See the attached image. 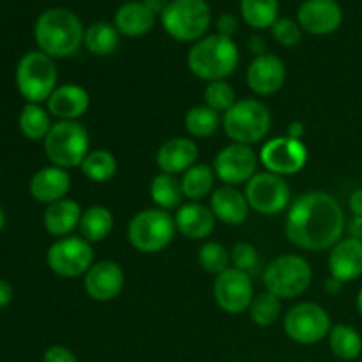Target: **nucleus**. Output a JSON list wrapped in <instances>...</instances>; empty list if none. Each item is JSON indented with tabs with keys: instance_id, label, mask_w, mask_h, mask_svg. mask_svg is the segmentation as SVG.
<instances>
[{
	"instance_id": "9",
	"label": "nucleus",
	"mask_w": 362,
	"mask_h": 362,
	"mask_svg": "<svg viewBox=\"0 0 362 362\" xmlns=\"http://www.w3.org/2000/svg\"><path fill=\"white\" fill-rule=\"evenodd\" d=\"M175 218L163 209H145L127 225V239L141 253L163 251L175 235Z\"/></svg>"
},
{
	"instance_id": "25",
	"label": "nucleus",
	"mask_w": 362,
	"mask_h": 362,
	"mask_svg": "<svg viewBox=\"0 0 362 362\" xmlns=\"http://www.w3.org/2000/svg\"><path fill=\"white\" fill-rule=\"evenodd\" d=\"M154 21L156 14L141 0L124 2L115 11V18H113V25L119 30V34L126 35V37H140V35H145L154 27Z\"/></svg>"
},
{
	"instance_id": "52",
	"label": "nucleus",
	"mask_w": 362,
	"mask_h": 362,
	"mask_svg": "<svg viewBox=\"0 0 362 362\" xmlns=\"http://www.w3.org/2000/svg\"><path fill=\"white\" fill-rule=\"evenodd\" d=\"M359 362H362V361H359Z\"/></svg>"
},
{
	"instance_id": "11",
	"label": "nucleus",
	"mask_w": 362,
	"mask_h": 362,
	"mask_svg": "<svg viewBox=\"0 0 362 362\" xmlns=\"http://www.w3.org/2000/svg\"><path fill=\"white\" fill-rule=\"evenodd\" d=\"M46 262L60 278H78L94 265V251L83 237H62L49 246Z\"/></svg>"
},
{
	"instance_id": "1",
	"label": "nucleus",
	"mask_w": 362,
	"mask_h": 362,
	"mask_svg": "<svg viewBox=\"0 0 362 362\" xmlns=\"http://www.w3.org/2000/svg\"><path fill=\"white\" fill-rule=\"evenodd\" d=\"M345 212L332 194L304 193L290 205L285 233L293 246L308 251L332 250L345 232Z\"/></svg>"
},
{
	"instance_id": "47",
	"label": "nucleus",
	"mask_w": 362,
	"mask_h": 362,
	"mask_svg": "<svg viewBox=\"0 0 362 362\" xmlns=\"http://www.w3.org/2000/svg\"><path fill=\"white\" fill-rule=\"evenodd\" d=\"M286 136L293 138V140H303L304 136V126L300 122H292L286 129Z\"/></svg>"
},
{
	"instance_id": "46",
	"label": "nucleus",
	"mask_w": 362,
	"mask_h": 362,
	"mask_svg": "<svg viewBox=\"0 0 362 362\" xmlns=\"http://www.w3.org/2000/svg\"><path fill=\"white\" fill-rule=\"evenodd\" d=\"M349 232L352 239L362 240V218L361 216H354L352 221L349 223Z\"/></svg>"
},
{
	"instance_id": "45",
	"label": "nucleus",
	"mask_w": 362,
	"mask_h": 362,
	"mask_svg": "<svg viewBox=\"0 0 362 362\" xmlns=\"http://www.w3.org/2000/svg\"><path fill=\"white\" fill-rule=\"evenodd\" d=\"M141 2H144L154 14H163L172 0H141Z\"/></svg>"
},
{
	"instance_id": "8",
	"label": "nucleus",
	"mask_w": 362,
	"mask_h": 362,
	"mask_svg": "<svg viewBox=\"0 0 362 362\" xmlns=\"http://www.w3.org/2000/svg\"><path fill=\"white\" fill-rule=\"evenodd\" d=\"M313 281L311 265L299 255H281L267 265L264 285L278 299H293L306 292Z\"/></svg>"
},
{
	"instance_id": "4",
	"label": "nucleus",
	"mask_w": 362,
	"mask_h": 362,
	"mask_svg": "<svg viewBox=\"0 0 362 362\" xmlns=\"http://www.w3.org/2000/svg\"><path fill=\"white\" fill-rule=\"evenodd\" d=\"M225 133L233 144H258L271 129V112L258 99H239L223 117Z\"/></svg>"
},
{
	"instance_id": "18",
	"label": "nucleus",
	"mask_w": 362,
	"mask_h": 362,
	"mask_svg": "<svg viewBox=\"0 0 362 362\" xmlns=\"http://www.w3.org/2000/svg\"><path fill=\"white\" fill-rule=\"evenodd\" d=\"M285 64L279 57L272 55V53L255 57L246 73L247 87L258 95L276 94L285 83Z\"/></svg>"
},
{
	"instance_id": "48",
	"label": "nucleus",
	"mask_w": 362,
	"mask_h": 362,
	"mask_svg": "<svg viewBox=\"0 0 362 362\" xmlns=\"http://www.w3.org/2000/svg\"><path fill=\"white\" fill-rule=\"evenodd\" d=\"M341 286H343V283L338 281V279H334V278H329L327 281H325V290H327L329 293H338L339 290H341Z\"/></svg>"
},
{
	"instance_id": "26",
	"label": "nucleus",
	"mask_w": 362,
	"mask_h": 362,
	"mask_svg": "<svg viewBox=\"0 0 362 362\" xmlns=\"http://www.w3.org/2000/svg\"><path fill=\"white\" fill-rule=\"evenodd\" d=\"M83 211L78 205V202L71 198H62L55 204L48 205L45 211L42 221H45L46 232L53 237H67L74 228L80 226Z\"/></svg>"
},
{
	"instance_id": "44",
	"label": "nucleus",
	"mask_w": 362,
	"mask_h": 362,
	"mask_svg": "<svg viewBox=\"0 0 362 362\" xmlns=\"http://www.w3.org/2000/svg\"><path fill=\"white\" fill-rule=\"evenodd\" d=\"M349 207L354 216H361L362 218V187L361 189H356L352 194H350Z\"/></svg>"
},
{
	"instance_id": "40",
	"label": "nucleus",
	"mask_w": 362,
	"mask_h": 362,
	"mask_svg": "<svg viewBox=\"0 0 362 362\" xmlns=\"http://www.w3.org/2000/svg\"><path fill=\"white\" fill-rule=\"evenodd\" d=\"M230 262H232L235 269L250 274L251 271H255V269L258 267L260 258H258V251L255 250L251 244L239 243L233 246L232 251H230Z\"/></svg>"
},
{
	"instance_id": "16",
	"label": "nucleus",
	"mask_w": 362,
	"mask_h": 362,
	"mask_svg": "<svg viewBox=\"0 0 362 362\" xmlns=\"http://www.w3.org/2000/svg\"><path fill=\"white\" fill-rule=\"evenodd\" d=\"M297 23L313 35H329L343 23V9L336 0H304L297 11Z\"/></svg>"
},
{
	"instance_id": "34",
	"label": "nucleus",
	"mask_w": 362,
	"mask_h": 362,
	"mask_svg": "<svg viewBox=\"0 0 362 362\" xmlns=\"http://www.w3.org/2000/svg\"><path fill=\"white\" fill-rule=\"evenodd\" d=\"M80 170L92 182H106L115 175L117 159L112 152L98 148V151L88 152L87 158L81 163Z\"/></svg>"
},
{
	"instance_id": "39",
	"label": "nucleus",
	"mask_w": 362,
	"mask_h": 362,
	"mask_svg": "<svg viewBox=\"0 0 362 362\" xmlns=\"http://www.w3.org/2000/svg\"><path fill=\"white\" fill-rule=\"evenodd\" d=\"M271 28L276 41L281 46H286V48L299 45L300 39H303V28L290 18H279Z\"/></svg>"
},
{
	"instance_id": "28",
	"label": "nucleus",
	"mask_w": 362,
	"mask_h": 362,
	"mask_svg": "<svg viewBox=\"0 0 362 362\" xmlns=\"http://www.w3.org/2000/svg\"><path fill=\"white\" fill-rule=\"evenodd\" d=\"M78 228L87 243H101L110 235L113 228L112 212L103 205H92L87 211H83Z\"/></svg>"
},
{
	"instance_id": "23",
	"label": "nucleus",
	"mask_w": 362,
	"mask_h": 362,
	"mask_svg": "<svg viewBox=\"0 0 362 362\" xmlns=\"http://www.w3.org/2000/svg\"><path fill=\"white\" fill-rule=\"evenodd\" d=\"M250 204L246 194L233 186H223L211 197V211L216 219L230 226L243 225L250 216Z\"/></svg>"
},
{
	"instance_id": "50",
	"label": "nucleus",
	"mask_w": 362,
	"mask_h": 362,
	"mask_svg": "<svg viewBox=\"0 0 362 362\" xmlns=\"http://www.w3.org/2000/svg\"><path fill=\"white\" fill-rule=\"evenodd\" d=\"M357 311H359V315L362 317V286H361L359 293H357Z\"/></svg>"
},
{
	"instance_id": "17",
	"label": "nucleus",
	"mask_w": 362,
	"mask_h": 362,
	"mask_svg": "<svg viewBox=\"0 0 362 362\" xmlns=\"http://www.w3.org/2000/svg\"><path fill=\"white\" fill-rule=\"evenodd\" d=\"M85 292L98 303L113 300L124 288V271L112 260H103L92 265L85 274Z\"/></svg>"
},
{
	"instance_id": "29",
	"label": "nucleus",
	"mask_w": 362,
	"mask_h": 362,
	"mask_svg": "<svg viewBox=\"0 0 362 362\" xmlns=\"http://www.w3.org/2000/svg\"><path fill=\"white\" fill-rule=\"evenodd\" d=\"M331 352L341 361H356L362 354V336L354 327L338 324L329 332Z\"/></svg>"
},
{
	"instance_id": "33",
	"label": "nucleus",
	"mask_w": 362,
	"mask_h": 362,
	"mask_svg": "<svg viewBox=\"0 0 362 362\" xmlns=\"http://www.w3.org/2000/svg\"><path fill=\"white\" fill-rule=\"evenodd\" d=\"M182 193L189 200H204L214 187V168L209 165H194L182 177Z\"/></svg>"
},
{
	"instance_id": "19",
	"label": "nucleus",
	"mask_w": 362,
	"mask_h": 362,
	"mask_svg": "<svg viewBox=\"0 0 362 362\" xmlns=\"http://www.w3.org/2000/svg\"><path fill=\"white\" fill-rule=\"evenodd\" d=\"M329 271L331 278L343 285L362 276V240L341 239L329 255Z\"/></svg>"
},
{
	"instance_id": "36",
	"label": "nucleus",
	"mask_w": 362,
	"mask_h": 362,
	"mask_svg": "<svg viewBox=\"0 0 362 362\" xmlns=\"http://www.w3.org/2000/svg\"><path fill=\"white\" fill-rule=\"evenodd\" d=\"M250 317L258 327H269L274 324L281 315V299L272 296L271 292H264L253 299L250 306Z\"/></svg>"
},
{
	"instance_id": "13",
	"label": "nucleus",
	"mask_w": 362,
	"mask_h": 362,
	"mask_svg": "<svg viewBox=\"0 0 362 362\" xmlns=\"http://www.w3.org/2000/svg\"><path fill=\"white\" fill-rule=\"evenodd\" d=\"M214 299L225 313L239 315L250 310L255 299L250 274L235 267H228L216 276Z\"/></svg>"
},
{
	"instance_id": "41",
	"label": "nucleus",
	"mask_w": 362,
	"mask_h": 362,
	"mask_svg": "<svg viewBox=\"0 0 362 362\" xmlns=\"http://www.w3.org/2000/svg\"><path fill=\"white\" fill-rule=\"evenodd\" d=\"M42 362H78V359L69 349L55 345L46 350L45 356H42Z\"/></svg>"
},
{
	"instance_id": "35",
	"label": "nucleus",
	"mask_w": 362,
	"mask_h": 362,
	"mask_svg": "<svg viewBox=\"0 0 362 362\" xmlns=\"http://www.w3.org/2000/svg\"><path fill=\"white\" fill-rule=\"evenodd\" d=\"M184 122H186V129L189 131V134L197 138H207L218 131L221 119L216 110L209 108L207 105H198L186 113Z\"/></svg>"
},
{
	"instance_id": "51",
	"label": "nucleus",
	"mask_w": 362,
	"mask_h": 362,
	"mask_svg": "<svg viewBox=\"0 0 362 362\" xmlns=\"http://www.w3.org/2000/svg\"><path fill=\"white\" fill-rule=\"evenodd\" d=\"M4 225H6V214H4L2 207H0V232H2Z\"/></svg>"
},
{
	"instance_id": "38",
	"label": "nucleus",
	"mask_w": 362,
	"mask_h": 362,
	"mask_svg": "<svg viewBox=\"0 0 362 362\" xmlns=\"http://www.w3.org/2000/svg\"><path fill=\"white\" fill-rule=\"evenodd\" d=\"M204 101L209 108L216 110L218 113L228 112L237 103L235 90L225 80L211 81V83H207V87L204 90Z\"/></svg>"
},
{
	"instance_id": "42",
	"label": "nucleus",
	"mask_w": 362,
	"mask_h": 362,
	"mask_svg": "<svg viewBox=\"0 0 362 362\" xmlns=\"http://www.w3.org/2000/svg\"><path fill=\"white\" fill-rule=\"evenodd\" d=\"M216 27H218V34L226 35V37H232V35L237 32L239 21H237V18L233 16V14L226 13L218 18V25H216Z\"/></svg>"
},
{
	"instance_id": "12",
	"label": "nucleus",
	"mask_w": 362,
	"mask_h": 362,
	"mask_svg": "<svg viewBox=\"0 0 362 362\" xmlns=\"http://www.w3.org/2000/svg\"><path fill=\"white\" fill-rule=\"evenodd\" d=\"M246 198L255 212L264 216H276L285 211L290 204V186L285 177L276 173H257L246 184Z\"/></svg>"
},
{
	"instance_id": "20",
	"label": "nucleus",
	"mask_w": 362,
	"mask_h": 362,
	"mask_svg": "<svg viewBox=\"0 0 362 362\" xmlns=\"http://www.w3.org/2000/svg\"><path fill=\"white\" fill-rule=\"evenodd\" d=\"M28 189L34 200L52 205L66 198V194L69 193L71 177L67 170L59 168V166H46L34 173Z\"/></svg>"
},
{
	"instance_id": "10",
	"label": "nucleus",
	"mask_w": 362,
	"mask_h": 362,
	"mask_svg": "<svg viewBox=\"0 0 362 362\" xmlns=\"http://www.w3.org/2000/svg\"><path fill=\"white\" fill-rule=\"evenodd\" d=\"M331 317L315 303H299L285 315V332L299 345H315L331 332Z\"/></svg>"
},
{
	"instance_id": "15",
	"label": "nucleus",
	"mask_w": 362,
	"mask_h": 362,
	"mask_svg": "<svg viewBox=\"0 0 362 362\" xmlns=\"http://www.w3.org/2000/svg\"><path fill=\"white\" fill-rule=\"evenodd\" d=\"M260 161L267 172L281 177L293 175L306 165L308 148L300 140L288 136L272 138L262 147Z\"/></svg>"
},
{
	"instance_id": "30",
	"label": "nucleus",
	"mask_w": 362,
	"mask_h": 362,
	"mask_svg": "<svg viewBox=\"0 0 362 362\" xmlns=\"http://www.w3.org/2000/svg\"><path fill=\"white\" fill-rule=\"evenodd\" d=\"M279 0H240V16L250 27L267 28L279 20Z\"/></svg>"
},
{
	"instance_id": "32",
	"label": "nucleus",
	"mask_w": 362,
	"mask_h": 362,
	"mask_svg": "<svg viewBox=\"0 0 362 362\" xmlns=\"http://www.w3.org/2000/svg\"><path fill=\"white\" fill-rule=\"evenodd\" d=\"M18 124H20V131L23 133V136L32 141H45L53 126L52 120H49V113L42 106L34 105V103L25 105Z\"/></svg>"
},
{
	"instance_id": "7",
	"label": "nucleus",
	"mask_w": 362,
	"mask_h": 362,
	"mask_svg": "<svg viewBox=\"0 0 362 362\" xmlns=\"http://www.w3.org/2000/svg\"><path fill=\"white\" fill-rule=\"evenodd\" d=\"M46 158L59 168L81 166L88 154V133L76 120H60L53 124L45 138Z\"/></svg>"
},
{
	"instance_id": "43",
	"label": "nucleus",
	"mask_w": 362,
	"mask_h": 362,
	"mask_svg": "<svg viewBox=\"0 0 362 362\" xmlns=\"http://www.w3.org/2000/svg\"><path fill=\"white\" fill-rule=\"evenodd\" d=\"M11 300H13V286L6 279H0V310L9 306Z\"/></svg>"
},
{
	"instance_id": "49",
	"label": "nucleus",
	"mask_w": 362,
	"mask_h": 362,
	"mask_svg": "<svg viewBox=\"0 0 362 362\" xmlns=\"http://www.w3.org/2000/svg\"><path fill=\"white\" fill-rule=\"evenodd\" d=\"M250 48L253 49L255 53H257V57L258 55H264V41H262L260 37H251L250 39Z\"/></svg>"
},
{
	"instance_id": "22",
	"label": "nucleus",
	"mask_w": 362,
	"mask_h": 362,
	"mask_svg": "<svg viewBox=\"0 0 362 362\" xmlns=\"http://www.w3.org/2000/svg\"><path fill=\"white\" fill-rule=\"evenodd\" d=\"M198 158V147L189 138H172L159 147L156 163L163 173L177 175L194 166Z\"/></svg>"
},
{
	"instance_id": "37",
	"label": "nucleus",
	"mask_w": 362,
	"mask_h": 362,
	"mask_svg": "<svg viewBox=\"0 0 362 362\" xmlns=\"http://www.w3.org/2000/svg\"><path fill=\"white\" fill-rule=\"evenodd\" d=\"M198 264L205 272L218 276L228 269L230 253L223 244L211 240V243H205L198 251Z\"/></svg>"
},
{
	"instance_id": "5",
	"label": "nucleus",
	"mask_w": 362,
	"mask_h": 362,
	"mask_svg": "<svg viewBox=\"0 0 362 362\" xmlns=\"http://www.w3.org/2000/svg\"><path fill=\"white\" fill-rule=\"evenodd\" d=\"M212 13L207 0H172L161 14L163 28L180 42H197L211 27Z\"/></svg>"
},
{
	"instance_id": "27",
	"label": "nucleus",
	"mask_w": 362,
	"mask_h": 362,
	"mask_svg": "<svg viewBox=\"0 0 362 362\" xmlns=\"http://www.w3.org/2000/svg\"><path fill=\"white\" fill-rule=\"evenodd\" d=\"M120 34L115 25L108 21H95L90 27L85 28L83 45L92 55L108 57L119 48Z\"/></svg>"
},
{
	"instance_id": "24",
	"label": "nucleus",
	"mask_w": 362,
	"mask_h": 362,
	"mask_svg": "<svg viewBox=\"0 0 362 362\" xmlns=\"http://www.w3.org/2000/svg\"><path fill=\"white\" fill-rule=\"evenodd\" d=\"M175 226L187 239H207L214 232L216 218L211 209L197 204V202H191V204H184L177 209Z\"/></svg>"
},
{
	"instance_id": "6",
	"label": "nucleus",
	"mask_w": 362,
	"mask_h": 362,
	"mask_svg": "<svg viewBox=\"0 0 362 362\" xmlns=\"http://www.w3.org/2000/svg\"><path fill=\"white\" fill-rule=\"evenodd\" d=\"M16 87L20 94L28 103L39 105L42 101H48L49 95L57 88V66L49 55L42 52H28L20 59L16 66Z\"/></svg>"
},
{
	"instance_id": "3",
	"label": "nucleus",
	"mask_w": 362,
	"mask_h": 362,
	"mask_svg": "<svg viewBox=\"0 0 362 362\" xmlns=\"http://www.w3.org/2000/svg\"><path fill=\"white\" fill-rule=\"evenodd\" d=\"M239 66V48L232 37L211 34L191 46L187 53V67L197 78L205 81H219L233 74Z\"/></svg>"
},
{
	"instance_id": "21",
	"label": "nucleus",
	"mask_w": 362,
	"mask_h": 362,
	"mask_svg": "<svg viewBox=\"0 0 362 362\" xmlns=\"http://www.w3.org/2000/svg\"><path fill=\"white\" fill-rule=\"evenodd\" d=\"M90 106V95L83 87L74 83L60 85L48 99V112L60 120H76Z\"/></svg>"
},
{
	"instance_id": "2",
	"label": "nucleus",
	"mask_w": 362,
	"mask_h": 362,
	"mask_svg": "<svg viewBox=\"0 0 362 362\" xmlns=\"http://www.w3.org/2000/svg\"><path fill=\"white\" fill-rule=\"evenodd\" d=\"M34 37L39 52L52 59H64L74 55L83 45L85 30L81 20L66 7L46 9L37 18L34 27Z\"/></svg>"
},
{
	"instance_id": "14",
	"label": "nucleus",
	"mask_w": 362,
	"mask_h": 362,
	"mask_svg": "<svg viewBox=\"0 0 362 362\" xmlns=\"http://www.w3.org/2000/svg\"><path fill=\"white\" fill-rule=\"evenodd\" d=\"M258 158L253 148L247 145L232 144L221 148L214 159V172L225 186H240L247 184L257 175Z\"/></svg>"
},
{
	"instance_id": "31",
	"label": "nucleus",
	"mask_w": 362,
	"mask_h": 362,
	"mask_svg": "<svg viewBox=\"0 0 362 362\" xmlns=\"http://www.w3.org/2000/svg\"><path fill=\"white\" fill-rule=\"evenodd\" d=\"M182 186L175 175L170 173H159L152 179L151 182V198L158 209L163 211H172V209H179L180 202H182Z\"/></svg>"
}]
</instances>
